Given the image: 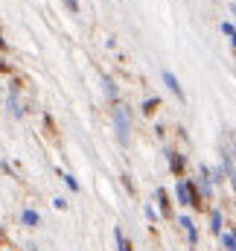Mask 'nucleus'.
Wrapping results in <instances>:
<instances>
[{
	"instance_id": "obj_5",
	"label": "nucleus",
	"mask_w": 236,
	"mask_h": 251,
	"mask_svg": "<svg viewBox=\"0 0 236 251\" xmlns=\"http://www.w3.org/2000/svg\"><path fill=\"white\" fill-rule=\"evenodd\" d=\"M161 79H164V85H166V88H169V91L175 94L178 100H184V91H181V82H178V76L172 73V70H164V73H161Z\"/></svg>"
},
{
	"instance_id": "obj_14",
	"label": "nucleus",
	"mask_w": 236,
	"mask_h": 251,
	"mask_svg": "<svg viewBox=\"0 0 236 251\" xmlns=\"http://www.w3.org/2000/svg\"><path fill=\"white\" fill-rule=\"evenodd\" d=\"M222 32L231 38V44H234V50H236V26L231 24V21H222Z\"/></svg>"
},
{
	"instance_id": "obj_11",
	"label": "nucleus",
	"mask_w": 236,
	"mask_h": 251,
	"mask_svg": "<svg viewBox=\"0 0 236 251\" xmlns=\"http://www.w3.org/2000/svg\"><path fill=\"white\" fill-rule=\"evenodd\" d=\"M219 240H222V249H225V251H236V234H234V231H225Z\"/></svg>"
},
{
	"instance_id": "obj_17",
	"label": "nucleus",
	"mask_w": 236,
	"mask_h": 251,
	"mask_svg": "<svg viewBox=\"0 0 236 251\" xmlns=\"http://www.w3.org/2000/svg\"><path fill=\"white\" fill-rule=\"evenodd\" d=\"M53 207H56V210H64V207H67V201H64V199H53Z\"/></svg>"
},
{
	"instance_id": "obj_10",
	"label": "nucleus",
	"mask_w": 236,
	"mask_h": 251,
	"mask_svg": "<svg viewBox=\"0 0 236 251\" xmlns=\"http://www.w3.org/2000/svg\"><path fill=\"white\" fill-rule=\"evenodd\" d=\"M6 108H9V114H15V117H24V111H21V105H18V97L9 91V97H6Z\"/></svg>"
},
{
	"instance_id": "obj_7",
	"label": "nucleus",
	"mask_w": 236,
	"mask_h": 251,
	"mask_svg": "<svg viewBox=\"0 0 236 251\" xmlns=\"http://www.w3.org/2000/svg\"><path fill=\"white\" fill-rule=\"evenodd\" d=\"M21 225H26V228H38V225H41V213L32 210V207H26V210L21 213Z\"/></svg>"
},
{
	"instance_id": "obj_19",
	"label": "nucleus",
	"mask_w": 236,
	"mask_h": 251,
	"mask_svg": "<svg viewBox=\"0 0 236 251\" xmlns=\"http://www.w3.org/2000/svg\"><path fill=\"white\" fill-rule=\"evenodd\" d=\"M231 12H234V15H236V3H231Z\"/></svg>"
},
{
	"instance_id": "obj_15",
	"label": "nucleus",
	"mask_w": 236,
	"mask_h": 251,
	"mask_svg": "<svg viewBox=\"0 0 236 251\" xmlns=\"http://www.w3.org/2000/svg\"><path fill=\"white\" fill-rule=\"evenodd\" d=\"M61 181L73 190V193H79V181H76V176H70V173H61Z\"/></svg>"
},
{
	"instance_id": "obj_2",
	"label": "nucleus",
	"mask_w": 236,
	"mask_h": 251,
	"mask_svg": "<svg viewBox=\"0 0 236 251\" xmlns=\"http://www.w3.org/2000/svg\"><path fill=\"white\" fill-rule=\"evenodd\" d=\"M178 225L184 228V234H187V243H189V249H195V246H198V228H195L192 216H178Z\"/></svg>"
},
{
	"instance_id": "obj_6",
	"label": "nucleus",
	"mask_w": 236,
	"mask_h": 251,
	"mask_svg": "<svg viewBox=\"0 0 236 251\" xmlns=\"http://www.w3.org/2000/svg\"><path fill=\"white\" fill-rule=\"evenodd\" d=\"M210 231H213L216 237H222V234H225V219H222V210H219V207H213V210H210Z\"/></svg>"
},
{
	"instance_id": "obj_8",
	"label": "nucleus",
	"mask_w": 236,
	"mask_h": 251,
	"mask_svg": "<svg viewBox=\"0 0 236 251\" xmlns=\"http://www.w3.org/2000/svg\"><path fill=\"white\" fill-rule=\"evenodd\" d=\"M155 196H158L161 213H164V216H172V201H169V193H166L164 187H158V190H155Z\"/></svg>"
},
{
	"instance_id": "obj_13",
	"label": "nucleus",
	"mask_w": 236,
	"mask_h": 251,
	"mask_svg": "<svg viewBox=\"0 0 236 251\" xmlns=\"http://www.w3.org/2000/svg\"><path fill=\"white\" fill-rule=\"evenodd\" d=\"M158 108H161V100H158V97H149V100L143 102V114H155Z\"/></svg>"
},
{
	"instance_id": "obj_9",
	"label": "nucleus",
	"mask_w": 236,
	"mask_h": 251,
	"mask_svg": "<svg viewBox=\"0 0 236 251\" xmlns=\"http://www.w3.org/2000/svg\"><path fill=\"white\" fill-rule=\"evenodd\" d=\"M102 91H105V97H108L111 102H117V85H114L111 76H102Z\"/></svg>"
},
{
	"instance_id": "obj_20",
	"label": "nucleus",
	"mask_w": 236,
	"mask_h": 251,
	"mask_svg": "<svg viewBox=\"0 0 236 251\" xmlns=\"http://www.w3.org/2000/svg\"><path fill=\"white\" fill-rule=\"evenodd\" d=\"M234 207H236V199H234Z\"/></svg>"
},
{
	"instance_id": "obj_1",
	"label": "nucleus",
	"mask_w": 236,
	"mask_h": 251,
	"mask_svg": "<svg viewBox=\"0 0 236 251\" xmlns=\"http://www.w3.org/2000/svg\"><path fill=\"white\" fill-rule=\"evenodd\" d=\"M111 123H114V131H117V143L128 146V140H131V108L117 102L111 108Z\"/></svg>"
},
{
	"instance_id": "obj_18",
	"label": "nucleus",
	"mask_w": 236,
	"mask_h": 251,
	"mask_svg": "<svg viewBox=\"0 0 236 251\" xmlns=\"http://www.w3.org/2000/svg\"><path fill=\"white\" fill-rule=\"evenodd\" d=\"M64 6H67L70 12H79V0H64Z\"/></svg>"
},
{
	"instance_id": "obj_12",
	"label": "nucleus",
	"mask_w": 236,
	"mask_h": 251,
	"mask_svg": "<svg viewBox=\"0 0 236 251\" xmlns=\"http://www.w3.org/2000/svg\"><path fill=\"white\" fill-rule=\"evenodd\" d=\"M114 243H117V251H131V243L125 240V234L119 228H114Z\"/></svg>"
},
{
	"instance_id": "obj_4",
	"label": "nucleus",
	"mask_w": 236,
	"mask_h": 251,
	"mask_svg": "<svg viewBox=\"0 0 236 251\" xmlns=\"http://www.w3.org/2000/svg\"><path fill=\"white\" fill-rule=\"evenodd\" d=\"M222 152L225 155H231L236 161V131L231 128V126H225V140H222Z\"/></svg>"
},
{
	"instance_id": "obj_16",
	"label": "nucleus",
	"mask_w": 236,
	"mask_h": 251,
	"mask_svg": "<svg viewBox=\"0 0 236 251\" xmlns=\"http://www.w3.org/2000/svg\"><path fill=\"white\" fill-rule=\"evenodd\" d=\"M146 219H152V222H158V213H155V207H152V204H146Z\"/></svg>"
},
{
	"instance_id": "obj_3",
	"label": "nucleus",
	"mask_w": 236,
	"mask_h": 251,
	"mask_svg": "<svg viewBox=\"0 0 236 251\" xmlns=\"http://www.w3.org/2000/svg\"><path fill=\"white\" fill-rule=\"evenodd\" d=\"M166 161H169V170L175 173L178 178H184V155L175 149H166Z\"/></svg>"
},
{
	"instance_id": "obj_21",
	"label": "nucleus",
	"mask_w": 236,
	"mask_h": 251,
	"mask_svg": "<svg viewBox=\"0 0 236 251\" xmlns=\"http://www.w3.org/2000/svg\"><path fill=\"white\" fill-rule=\"evenodd\" d=\"M29 251H35V249H29Z\"/></svg>"
}]
</instances>
